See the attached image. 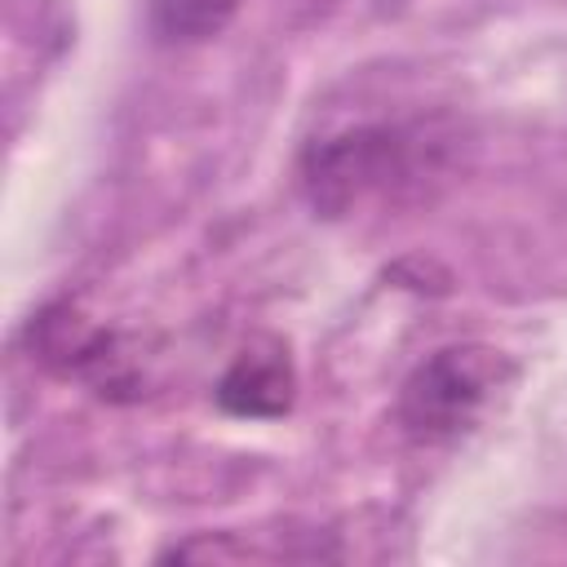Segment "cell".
<instances>
[{
    "mask_svg": "<svg viewBox=\"0 0 567 567\" xmlns=\"http://www.w3.org/2000/svg\"><path fill=\"white\" fill-rule=\"evenodd\" d=\"M509 377H514L509 359L492 346L478 341L443 346L425 363H416L412 377L403 381L399 416L421 439H452L483 416V408L496 399V390Z\"/></svg>",
    "mask_w": 567,
    "mask_h": 567,
    "instance_id": "6da1fadb",
    "label": "cell"
},
{
    "mask_svg": "<svg viewBox=\"0 0 567 567\" xmlns=\"http://www.w3.org/2000/svg\"><path fill=\"white\" fill-rule=\"evenodd\" d=\"M412 177V142L390 124H359L323 137L301 159V186L323 217H346L363 199L385 195Z\"/></svg>",
    "mask_w": 567,
    "mask_h": 567,
    "instance_id": "7a4b0ae2",
    "label": "cell"
},
{
    "mask_svg": "<svg viewBox=\"0 0 567 567\" xmlns=\"http://www.w3.org/2000/svg\"><path fill=\"white\" fill-rule=\"evenodd\" d=\"M292 390H297V372H292L288 350L279 341H257L239 350L226 377L217 381V403L230 416L270 421L292 408Z\"/></svg>",
    "mask_w": 567,
    "mask_h": 567,
    "instance_id": "3957f363",
    "label": "cell"
},
{
    "mask_svg": "<svg viewBox=\"0 0 567 567\" xmlns=\"http://www.w3.org/2000/svg\"><path fill=\"white\" fill-rule=\"evenodd\" d=\"M244 0H151V22L173 44H204L230 27Z\"/></svg>",
    "mask_w": 567,
    "mask_h": 567,
    "instance_id": "277c9868",
    "label": "cell"
}]
</instances>
